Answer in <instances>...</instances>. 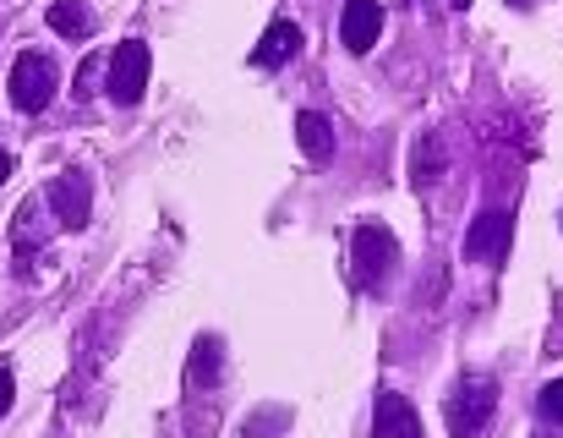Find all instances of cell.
<instances>
[{
	"label": "cell",
	"instance_id": "obj_1",
	"mask_svg": "<svg viewBox=\"0 0 563 438\" xmlns=\"http://www.w3.org/2000/svg\"><path fill=\"white\" fill-rule=\"evenodd\" d=\"M394 263H399V241H394V230L388 225H356V236H351V274H356V285L362 291H383L388 280H394Z\"/></svg>",
	"mask_w": 563,
	"mask_h": 438
},
{
	"label": "cell",
	"instance_id": "obj_2",
	"mask_svg": "<svg viewBox=\"0 0 563 438\" xmlns=\"http://www.w3.org/2000/svg\"><path fill=\"white\" fill-rule=\"evenodd\" d=\"M498 412V384L487 373H465L449 395V434L454 438H482Z\"/></svg>",
	"mask_w": 563,
	"mask_h": 438
},
{
	"label": "cell",
	"instance_id": "obj_3",
	"mask_svg": "<svg viewBox=\"0 0 563 438\" xmlns=\"http://www.w3.org/2000/svg\"><path fill=\"white\" fill-rule=\"evenodd\" d=\"M11 105L22 110V116H38V110H49V99H55V88H60V72H55V61L49 55H38V50H22L16 61H11Z\"/></svg>",
	"mask_w": 563,
	"mask_h": 438
},
{
	"label": "cell",
	"instance_id": "obj_4",
	"mask_svg": "<svg viewBox=\"0 0 563 438\" xmlns=\"http://www.w3.org/2000/svg\"><path fill=\"white\" fill-rule=\"evenodd\" d=\"M148 72H154L148 44H143V39H126V44H115V55H110V66H104V94H110L115 105H137V99L148 94Z\"/></svg>",
	"mask_w": 563,
	"mask_h": 438
},
{
	"label": "cell",
	"instance_id": "obj_5",
	"mask_svg": "<svg viewBox=\"0 0 563 438\" xmlns=\"http://www.w3.org/2000/svg\"><path fill=\"white\" fill-rule=\"evenodd\" d=\"M44 204L55 209V225H60V230H82V225L93 219V182H88L82 171H60V176L49 182Z\"/></svg>",
	"mask_w": 563,
	"mask_h": 438
},
{
	"label": "cell",
	"instance_id": "obj_6",
	"mask_svg": "<svg viewBox=\"0 0 563 438\" xmlns=\"http://www.w3.org/2000/svg\"><path fill=\"white\" fill-rule=\"evenodd\" d=\"M509 236H515V219L509 209H482L465 230V258L476 263H504L509 258Z\"/></svg>",
	"mask_w": 563,
	"mask_h": 438
},
{
	"label": "cell",
	"instance_id": "obj_7",
	"mask_svg": "<svg viewBox=\"0 0 563 438\" xmlns=\"http://www.w3.org/2000/svg\"><path fill=\"white\" fill-rule=\"evenodd\" d=\"M377 33H383V6H377V0H345V11H340V39H345V50H351V55H367L377 44Z\"/></svg>",
	"mask_w": 563,
	"mask_h": 438
},
{
	"label": "cell",
	"instance_id": "obj_8",
	"mask_svg": "<svg viewBox=\"0 0 563 438\" xmlns=\"http://www.w3.org/2000/svg\"><path fill=\"white\" fill-rule=\"evenodd\" d=\"M373 438H427L421 434V417L416 406L399 395V390H383L373 406Z\"/></svg>",
	"mask_w": 563,
	"mask_h": 438
},
{
	"label": "cell",
	"instance_id": "obj_9",
	"mask_svg": "<svg viewBox=\"0 0 563 438\" xmlns=\"http://www.w3.org/2000/svg\"><path fill=\"white\" fill-rule=\"evenodd\" d=\"M296 143H301V154H307L312 165H329V160H334V127H329L318 110H301V116H296Z\"/></svg>",
	"mask_w": 563,
	"mask_h": 438
},
{
	"label": "cell",
	"instance_id": "obj_10",
	"mask_svg": "<svg viewBox=\"0 0 563 438\" xmlns=\"http://www.w3.org/2000/svg\"><path fill=\"white\" fill-rule=\"evenodd\" d=\"M296 50H301V28H296V22H274V28L263 33V44L252 50V61H257L263 72H274V66H285Z\"/></svg>",
	"mask_w": 563,
	"mask_h": 438
},
{
	"label": "cell",
	"instance_id": "obj_11",
	"mask_svg": "<svg viewBox=\"0 0 563 438\" xmlns=\"http://www.w3.org/2000/svg\"><path fill=\"white\" fill-rule=\"evenodd\" d=\"M49 28H55L60 39H88V33H93L88 0H49Z\"/></svg>",
	"mask_w": 563,
	"mask_h": 438
},
{
	"label": "cell",
	"instance_id": "obj_12",
	"mask_svg": "<svg viewBox=\"0 0 563 438\" xmlns=\"http://www.w3.org/2000/svg\"><path fill=\"white\" fill-rule=\"evenodd\" d=\"M443 176V138H421L416 154H410V182L416 187H432Z\"/></svg>",
	"mask_w": 563,
	"mask_h": 438
},
{
	"label": "cell",
	"instance_id": "obj_13",
	"mask_svg": "<svg viewBox=\"0 0 563 438\" xmlns=\"http://www.w3.org/2000/svg\"><path fill=\"white\" fill-rule=\"evenodd\" d=\"M187 379H191V384H197V379H202V384H213V379H219V340H213V335H208V340H197Z\"/></svg>",
	"mask_w": 563,
	"mask_h": 438
},
{
	"label": "cell",
	"instance_id": "obj_14",
	"mask_svg": "<svg viewBox=\"0 0 563 438\" xmlns=\"http://www.w3.org/2000/svg\"><path fill=\"white\" fill-rule=\"evenodd\" d=\"M537 406H542V417H548V423H559L563 428V379L542 384V401H537Z\"/></svg>",
	"mask_w": 563,
	"mask_h": 438
},
{
	"label": "cell",
	"instance_id": "obj_15",
	"mask_svg": "<svg viewBox=\"0 0 563 438\" xmlns=\"http://www.w3.org/2000/svg\"><path fill=\"white\" fill-rule=\"evenodd\" d=\"M11 395H16V384H11V368L0 362V417L11 412Z\"/></svg>",
	"mask_w": 563,
	"mask_h": 438
},
{
	"label": "cell",
	"instance_id": "obj_16",
	"mask_svg": "<svg viewBox=\"0 0 563 438\" xmlns=\"http://www.w3.org/2000/svg\"><path fill=\"white\" fill-rule=\"evenodd\" d=\"M5 176H11V154L0 149V187H5Z\"/></svg>",
	"mask_w": 563,
	"mask_h": 438
},
{
	"label": "cell",
	"instance_id": "obj_17",
	"mask_svg": "<svg viewBox=\"0 0 563 438\" xmlns=\"http://www.w3.org/2000/svg\"><path fill=\"white\" fill-rule=\"evenodd\" d=\"M515 6H531V0H515Z\"/></svg>",
	"mask_w": 563,
	"mask_h": 438
}]
</instances>
